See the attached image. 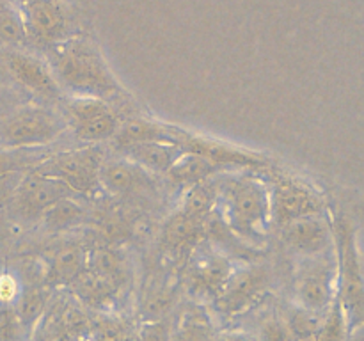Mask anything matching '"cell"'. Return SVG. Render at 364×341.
Returning <instances> with one entry per match:
<instances>
[{"label":"cell","instance_id":"1","mask_svg":"<svg viewBox=\"0 0 364 341\" xmlns=\"http://www.w3.org/2000/svg\"><path fill=\"white\" fill-rule=\"evenodd\" d=\"M215 213L242 244L262 247L274 227L269 183L247 170L224 173Z\"/></svg>","mask_w":364,"mask_h":341},{"label":"cell","instance_id":"2","mask_svg":"<svg viewBox=\"0 0 364 341\" xmlns=\"http://www.w3.org/2000/svg\"><path fill=\"white\" fill-rule=\"evenodd\" d=\"M48 66L68 96H91L109 103L124 96L98 45L87 38H70L52 46Z\"/></svg>","mask_w":364,"mask_h":341},{"label":"cell","instance_id":"3","mask_svg":"<svg viewBox=\"0 0 364 341\" xmlns=\"http://www.w3.org/2000/svg\"><path fill=\"white\" fill-rule=\"evenodd\" d=\"M336 258V298L350 336L364 327V258L359 245L361 224L341 205H329Z\"/></svg>","mask_w":364,"mask_h":341},{"label":"cell","instance_id":"4","mask_svg":"<svg viewBox=\"0 0 364 341\" xmlns=\"http://www.w3.org/2000/svg\"><path fill=\"white\" fill-rule=\"evenodd\" d=\"M64 131L68 124L60 109L39 102L23 103L0 119V148H48Z\"/></svg>","mask_w":364,"mask_h":341},{"label":"cell","instance_id":"5","mask_svg":"<svg viewBox=\"0 0 364 341\" xmlns=\"http://www.w3.org/2000/svg\"><path fill=\"white\" fill-rule=\"evenodd\" d=\"M237 266L231 258L210 242H199L187 256L181 277V288L188 295V301L210 305Z\"/></svg>","mask_w":364,"mask_h":341},{"label":"cell","instance_id":"6","mask_svg":"<svg viewBox=\"0 0 364 341\" xmlns=\"http://www.w3.org/2000/svg\"><path fill=\"white\" fill-rule=\"evenodd\" d=\"M105 158V153L100 146H82L64 151H52L32 169L63 181L78 197H92L100 190V169Z\"/></svg>","mask_w":364,"mask_h":341},{"label":"cell","instance_id":"7","mask_svg":"<svg viewBox=\"0 0 364 341\" xmlns=\"http://www.w3.org/2000/svg\"><path fill=\"white\" fill-rule=\"evenodd\" d=\"M60 112L66 119L68 130L77 141L85 142V146L114 141L123 124L112 103L91 96H66Z\"/></svg>","mask_w":364,"mask_h":341},{"label":"cell","instance_id":"8","mask_svg":"<svg viewBox=\"0 0 364 341\" xmlns=\"http://www.w3.org/2000/svg\"><path fill=\"white\" fill-rule=\"evenodd\" d=\"M334 298H336L334 247L323 254L295 259L290 301L313 311H327Z\"/></svg>","mask_w":364,"mask_h":341},{"label":"cell","instance_id":"9","mask_svg":"<svg viewBox=\"0 0 364 341\" xmlns=\"http://www.w3.org/2000/svg\"><path fill=\"white\" fill-rule=\"evenodd\" d=\"M270 272L265 266L249 265L235 269L219 297L208 305L213 318H238L259 308L269 295Z\"/></svg>","mask_w":364,"mask_h":341},{"label":"cell","instance_id":"10","mask_svg":"<svg viewBox=\"0 0 364 341\" xmlns=\"http://www.w3.org/2000/svg\"><path fill=\"white\" fill-rule=\"evenodd\" d=\"M274 226L283 227L309 215L329 213L331 201L315 185L295 176L277 174L269 185Z\"/></svg>","mask_w":364,"mask_h":341},{"label":"cell","instance_id":"11","mask_svg":"<svg viewBox=\"0 0 364 341\" xmlns=\"http://www.w3.org/2000/svg\"><path fill=\"white\" fill-rule=\"evenodd\" d=\"M71 195L75 194L63 181L28 169L21 178L9 206L6 208V213L11 222L20 224V226L38 224L50 206Z\"/></svg>","mask_w":364,"mask_h":341},{"label":"cell","instance_id":"12","mask_svg":"<svg viewBox=\"0 0 364 341\" xmlns=\"http://www.w3.org/2000/svg\"><path fill=\"white\" fill-rule=\"evenodd\" d=\"M100 188L116 199L134 202H155L160 195L156 174L139 163L117 155L105 158L100 169Z\"/></svg>","mask_w":364,"mask_h":341},{"label":"cell","instance_id":"13","mask_svg":"<svg viewBox=\"0 0 364 341\" xmlns=\"http://www.w3.org/2000/svg\"><path fill=\"white\" fill-rule=\"evenodd\" d=\"M6 64L14 82L31 92L34 98H38L39 103L60 109L66 94L57 84L48 64L39 60L38 57L21 52H11Z\"/></svg>","mask_w":364,"mask_h":341},{"label":"cell","instance_id":"14","mask_svg":"<svg viewBox=\"0 0 364 341\" xmlns=\"http://www.w3.org/2000/svg\"><path fill=\"white\" fill-rule=\"evenodd\" d=\"M279 229L284 247L295 259L323 254L334 247L329 213L302 217Z\"/></svg>","mask_w":364,"mask_h":341},{"label":"cell","instance_id":"15","mask_svg":"<svg viewBox=\"0 0 364 341\" xmlns=\"http://www.w3.org/2000/svg\"><path fill=\"white\" fill-rule=\"evenodd\" d=\"M27 39L39 46H55L70 39V14L57 0H31L23 7Z\"/></svg>","mask_w":364,"mask_h":341},{"label":"cell","instance_id":"16","mask_svg":"<svg viewBox=\"0 0 364 341\" xmlns=\"http://www.w3.org/2000/svg\"><path fill=\"white\" fill-rule=\"evenodd\" d=\"M87 249L82 244L71 242L57 247L43 259V281L52 290L68 288L78 274L87 266Z\"/></svg>","mask_w":364,"mask_h":341},{"label":"cell","instance_id":"17","mask_svg":"<svg viewBox=\"0 0 364 341\" xmlns=\"http://www.w3.org/2000/svg\"><path fill=\"white\" fill-rule=\"evenodd\" d=\"M180 288V281L171 279L169 276L153 277L149 284L144 286L137 308L142 323L169 318V315L173 313L174 305L178 302Z\"/></svg>","mask_w":364,"mask_h":341},{"label":"cell","instance_id":"18","mask_svg":"<svg viewBox=\"0 0 364 341\" xmlns=\"http://www.w3.org/2000/svg\"><path fill=\"white\" fill-rule=\"evenodd\" d=\"M217 334L208 305L192 301L181 305L171 327V341H213Z\"/></svg>","mask_w":364,"mask_h":341},{"label":"cell","instance_id":"19","mask_svg":"<svg viewBox=\"0 0 364 341\" xmlns=\"http://www.w3.org/2000/svg\"><path fill=\"white\" fill-rule=\"evenodd\" d=\"M206 219H196V217L185 215L183 212H178L167 220L166 227L162 231L160 245L164 247L166 254L188 256V252L203 242L205 237Z\"/></svg>","mask_w":364,"mask_h":341},{"label":"cell","instance_id":"20","mask_svg":"<svg viewBox=\"0 0 364 341\" xmlns=\"http://www.w3.org/2000/svg\"><path fill=\"white\" fill-rule=\"evenodd\" d=\"M52 288L46 286L45 281L39 279V277L23 279V290H21L20 297H18L16 304L13 308L31 340L41 318L45 316L50 302H52Z\"/></svg>","mask_w":364,"mask_h":341},{"label":"cell","instance_id":"21","mask_svg":"<svg viewBox=\"0 0 364 341\" xmlns=\"http://www.w3.org/2000/svg\"><path fill=\"white\" fill-rule=\"evenodd\" d=\"M117 155L139 163L153 174H166L169 167L183 155L178 146L166 142H139L116 149Z\"/></svg>","mask_w":364,"mask_h":341},{"label":"cell","instance_id":"22","mask_svg":"<svg viewBox=\"0 0 364 341\" xmlns=\"http://www.w3.org/2000/svg\"><path fill=\"white\" fill-rule=\"evenodd\" d=\"M226 170L220 169L215 162L208 160L206 156L196 155V153H183L169 170L166 173V180L178 190H187L196 183L208 180V178L224 174Z\"/></svg>","mask_w":364,"mask_h":341},{"label":"cell","instance_id":"23","mask_svg":"<svg viewBox=\"0 0 364 341\" xmlns=\"http://www.w3.org/2000/svg\"><path fill=\"white\" fill-rule=\"evenodd\" d=\"M91 220L89 210L78 201L77 195L64 197L57 201L55 205L50 206L38 224H41L46 233L59 234L68 233V231L78 229L82 226H87Z\"/></svg>","mask_w":364,"mask_h":341},{"label":"cell","instance_id":"24","mask_svg":"<svg viewBox=\"0 0 364 341\" xmlns=\"http://www.w3.org/2000/svg\"><path fill=\"white\" fill-rule=\"evenodd\" d=\"M87 269L102 276L114 286L119 290H124L128 283V269L127 256L116 247H109V245H98V247L89 249L87 252Z\"/></svg>","mask_w":364,"mask_h":341},{"label":"cell","instance_id":"25","mask_svg":"<svg viewBox=\"0 0 364 341\" xmlns=\"http://www.w3.org/2000/svg\"><path fill=\"white\" fill-rule=\"evenodd\" d=\"M279 313L294 341H316L326 311H313L288 301V304L279 308Z\"/></svg>","mask_w":364,"mask_h":341},{"label":"cell","instance_id":"26","mask_svg":"<svg viewBox=\"0 0 364 341\" xmlns=\"http://www.w3.org/2000/svg\"><path fill=\"white\" fill-rule=\"evenodd\" d=\"M220 176L223 174H217V176L208 178V180L187 188L183 192V202H181L180 212H183L185 215L196 217V219H208L215 212Z\"/></svg>","mask_w":364,"mask_h":341},{"label":"cell","instance_id":"27","mask_svg":"<svg viewBox=\"0 0 364 341\" xmlns=\"http://www.w3.org/2000/svg\"><path fill=\"white\" fill-rule=\"evenodd\" d=\"M91 341H137V329L117 313L91 311Z\"/></svg>","mask_w":364,"mask_h":341},{"label":"cell","instance_id":"28","mask_svg":"<svg viewBox=\"0 0 364 341\" xmlns=\"http://www.w3.org/2000/svg\"><path fill=\"white\" fill-rule=\"evenodd\" d=\"M48 148L38 149H16V148H0V174L18 173V170H28L38 166L39 162L50 155Z\"/></svg>","mask_w":364,"mask_h":341},{"label":"cell","instance_id":"29","mask_svg":"<svg viewBox=\"0 0 364 341\" xmlns=\"http://www.w3.org/2000/svg\"><path fill=\"white\" fill-rule=\"evenodd\" d=\"M251 334L255 341H294L279 309H267L259 313Z\"/></svg>","mask_w":364,"mask_h":341},{"label":"cell","instance_id":"30","mask_svg":"<svg viewBox=\"0 0 364 341\" xmlns=\"http://www.w3.org/2000/svg\"><path fill=\"white\" fill-rule=\"evenodd\" d=\"M27 39L23 14L11 6H0V45H21Z\"/></svg>","mask_w":364,"mask_h":341},{"label":"cell","instance_id":"31","mask_svg":"<svg viewBox=\"0 0 364 341\" xmlns=\"http://www.w3.org/2000/svg\"><path fill=\"white\" fill-rule=\"evenodd\" d=\"M348 337H350V330H348L347 318H345L338 298H334V302L323 316L316 341H348Z\"/></svg>","mask_w":364,"mask_h":341},{"label":"cell","instance_id":"32","mask_svg":"<svg viewBox=\"0 0 364 341\" xmlns=\"http://www.w3.org/2000/svg\"><path fill=\"white\" fill-rule=\"evenodd\" d=\"M0 341H31L13 305H0Z\"/></svg>","mask_w":364,"mask_h":341},{"label":"cell","instance_id":"33","mask_svg":"<svg viewBox=\"0 0 364 341\" xmlns=\"http://www.w3.org/2000/svg\"><path fill=\"white\" fill-rule=\"evenodd\" d=\"M23 290V279L13 270H0V305H14Z\"/></svg>","mask_w":364,"mask_h":341},{"label":"cell","instance_id":"34","mask_svg":"<svg viewBox=\"0 0 364 341\" xmlns=\"http://www.w3.org/2000/svg\"><path fill=\"white\" fill-rule=\"evenodd\" d=\"M171 327L169 318L142 323L137 329V341H171Z\"/></svg>","mask_w":364,"mask_h":341},{"label":"cell","instance_id":"35","mask_svg":"<svg viewBox=\"0 0 364 341\" xmlns=\"http://www.w3.org/2000/svg\"><path fill=\"white\" fill-rule=\"evenodd\" d=\"M25 173H27V170L0 174V212H6V208L9 206L11 199H13L14 192H16L18 185H20Z\"/></svg>","mask_w":364,"mask_h":341},{"label":"cell","instance_id":"36","mask_svg":"<svg viewBox=\"0 0 364 341\" xmlns=\"http://www.w3.org/2000/svg\"><path fill=\"white\" fill-rule=\"evenodd\" d=\"M11 224L13 222L9 220V217L4 215V212H0V245H2L7 238H9Z\"/></svg>","mask_w":364,"mask_h":341},{"label":"cell","instance_id":"37","mask_svg":"<svg viewBox=\"0 0 364 341\" xmlns=\"http://www.w3.org/2000/svg\"><path fill=\"white\" fill-rule=\"evenodd\" d=\"M213 341H240V332H219Z\"/></svg>","mask_w":364,"mask_h":341},{"label":"cell","instance_id":"38","mask_svg":"<svg viewBox=\"0 0 364 341\" xmlns=\"http://www.w3.org/2000/svg\"><path fill=\"white\" fill-rule=\"evenodd\" d=\"M82 341H91V340H82Z\"/></svg>","mask_w":364,"mask_h":341}]
</instances>
